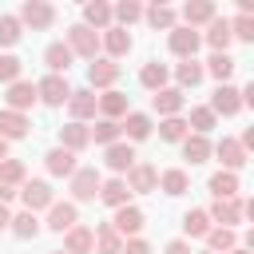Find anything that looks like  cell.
<instances>
[{"mask_svg":"<svg viewBox=\"0 0 254 254\" xmlns=\"http://www.w3.org/2000/svg\"><path fill=\"white\" fill-rule=\"evenodd\" d=\"M16 194L24 198V210H32V214H40V210H48V206L56 202V190H52L44 179H24V187H20Z\"/></svg>","mask_w":254,"mask_h":254,"instance_id":"obj_1","label":"cell"},{"mask_svg":"<svg viewBox=\"0 0 254 254\" xmlns=\"http://www.w3.org/2000/svg\"><path fill=\"white\" fill-rule=\"evenodd\" d=\"M64 44L71 48V56H83V60H95V56H99V32H91V28H83V24H71Z\"/></svg>","mask_w":254,"mask_h":254,"instance_id":"obj_2","label":"cell"},{"mask_svg":"<svg viewBox=\"0 0 254 254\" xmlns=\"http://www.w3.org/2000/svg\"><path fill=\"white\" fill-rule=\"evenodd\" d=\"M71 183V202H91L95 194H99V171L95 167H75V175L67 179Z\"/></svg>","mask_w":254,"mask_h":254,"instance_id":"obj_3","label":"cell"},{"mask_svg":"<svg viewBox=\"0 0 254 254\" xmlns=\"http://www.w3.org/2000/svg\"><path fill=\"white\" fill-rule=\"evenodd\" d=\"M20 28H32V32H40V28H52V20H56V8L52 4H44V0H28V4H20Z\"/></svg>","mask_w":254,"mask_h":254,"instance_id":"obj_4","label":"cell"},{"mask_svg":"<svg viewBox=\"0 0 254 254\" xmlns=\"http://www.w3.org/2000/svg\"><path fill=\"white\" fill-rule=\"evenodd\" d=\"M103 163H107V171H111L115 179H123V175L135 167V147H131L127 139H119V143L103 147Z\"/></svg>","mask_w":254,"mask_h":254,"instance_id":"obj_5","label":"cell"},{"mask_svg":"<svg viewBox=\"0 0 254 254\" xmlns=\"http://www.w3.org/2000/svg\"><path fill=\"white\" fill-rule=\"evenodd\" d=\"M198 44H202V36H198L194 28H183V24H175V28H171V36H167V48H171L179 60H194Z\"/></svg>","mask_w":254,"mask_h":254,"instance_id":"obj_6","label":"cell"},{"mask_svg":"<svg viewBox=\"0 0 254 254\" xmlns=\"http://www.w3.org/2000/svg\"><path fill=\"white\" fill-rule=\"evenodd\" d=\"M119 79V64L115 60H107V56H95L91 64H87V87L95 91V87H103V91H111V83Z\"/></svg>","mask_w":254,"mask_h":254,"instance_id":"obj_7","label":"cell"},{"mask_svg":"<svg viewBox=\"0 0 254 254\" xmlns=\"http://www.w3.org/2000/svg\"><path fill=\"white\" fill-rule=\"evenodd\" d=\"M67 95H71V87H67V79H64V75H44V79L36 83V99H40V103H48V107H64V103H67Z\"/></svg>","mask_w":254,"mask_h":254,"instance_id":"obj_8","label":"cell"},{"mask_svg":"<svg viewBox=\"0 0 254 254\" xmlns=\"http://www.w3.org/2000/svg\"><path fill=\"white\" fill-rule=\"evenodd\" d=\"M143 210L135 206V202H127V206H119L115 210V218H111V230L119 234V238H139V230H143Z\"/></svg>","mask_w":254,"mask_h":254,"instance_id":"obj_9","label":"cell"},{"mask_svg":"<svg viewBox=\"0 0 254 254\" xmlns=\"http://www.w3.org/2000/svg\"><path fill=\"white\" fill-rule=\"evenodd\" d=\"M206 107L214 111V119H218V115H226V119H230V115H238V111H242V95H238V87H230V83H218Z\"/></svg>","mask_w":254,"mask_h":254,"instance_id":"obj_10","label":"cell"},{"mask_svg":"<svg viewBox=\"0 0 254 254\" xmlns=\"http://www.w3.org/2000/svg\"><path fill=\"white\" fill-rule=\"evenodd\" d=\"M206 218H210L214 226L234 230V222H242V198H214L210 210H206Z\"/></svg>","mask_w":254,"mask_h":254,"instance_id":"obj_11","label":"cell"},{"mask_svg":"<svg viewBox=\"0 0 254 254\" xmlns=\"http://www.w3.org/2000/svg\"><path fill=\"white\" fill-rule=\"evenodd\" d=\"M67 111H71V123H87V119H95V91H91V87H71V95H67Z\"/></svg>","mask_w":254,"mask_h":254,"instance_id":"obj_12","label":"cell"},{"mask_svg":"<svg viewBox=\"0 0 254 254\" xmlns=\"http://www.w3.org/2000/svg\"><path fill=\"white\" fill-rule=\"evenodd\" d=\"M127 111H131V103H127V95H123V91H115V87H111V91L95 95V115H99V119H115V123H119Z\"/></svg>","mask_w":254,"mask_h":254,"instance_id":"obj_13","label":"cell"},{"mask_svg":"<svg viewBox=\"0 0 254 254\" xmlns=\"http://www.w3.org/2000/svg\"><path fill=\"white\" fill-rule=\"evenodd\" d=\"M79 222V210H75V202H52L48 206V230H56V234H67L71 226Z\"/></svg>","mask_w":254,"mask_h":254,"instance_id":"obj_14","label":"cell"},{"mask_svg":"<svg viewBox=\"0 0 254 254\" xmlns=\"http://www.w3.org/2000/svg\"><path fill=\"white\" fill-rule=\"evenodd\" d=\"M4 103H8V111H28V107H36V83H28V79H16V83H8V95H4Z\"/></svg>","mask_w":254,"mask_h":254,"instance_id":"obj_15","label":"cell"},{"mask_svg":"<svg viewBox=\"0 0 254 254\" xmlns=\"http://www.w3.org/2000/svg\"><path fill=\"white\" fill-rule=\"evenodd\" d=\"M210 151L222 159V171H230V175H238V171L246 167V151L238 147V139H218Z\"/></svg>","mask_w":254,"mask_h":254,"instance_id":"obj_16","label":"cell"},{"mask_svg":"<svg viewBox=\"0 0 254 254\" xmlns=\"http://www.w3.org/2000/svg\"><path fill=\"white\" fill-rule=\"evenodd\" d=\"M127 190H139V194H147V190H159V171L151 167V163H135L131 171H127Z\"/></svg>","mask_w":254,"mask_h":254,"instance_id":"obj_17","label":"cell"},{"mask_svg":"<svg viewBox=\"0 0 254 254\" xmlns=\"http://www.w3.org/2000/svg\"><path fill=\"white\" fill-rule=\"evenodd\" d=\"M71 48L64 44V40H56V44H48L44 48V64H48V75H67V67H71Z\"/></svg>","mask_w":254,"mask_h":254,"instance_id":"obj_18","label":"cell"},{"mask_svg":"<svg viewBox=\"0 0 254 254\" xmlns=\"http://www.w3.org/2000/svg\"><path fill=\"white\" fill-rule=\"evenodd\" d=\"M44 167H48V175H56V179H71L75 175V155L71 151H64V147H52L48 155H44Z\"/></svg>","mask_w":254,"mask_h":254,"instance_id":"obj_19","label":"cell"},{"mask_svg":"<svg viewBox=\"0 0 254 254\" xmlns=\"http://www.w3.org/2000/svg\"><path fill=\"white\" fill-rule=\"evenodd\" d=\"M91 250H95V234H91V226L75 222V226L64 234V254H91Z\"/></svg>","mask_w":254,"mask_h":254,"instance_id":"obj_20","label":"cell"},{"mask_svg":"<svg viewBox=\"0 0 254 254\" xmlns=\"http://www.w3.org/2000/svg\"><path fill=\"white\" fill-rule=\"evenodd\" d=\"M99 48L107 52V60H119V56H127L131 52V32H123V28H107L103 36H99Z\"/></svg>","mask_w":254,"mask_h":254,"instance_id":"obj_21","label":"cell"},{"mask_svg":"<svg viewBox=\"0 0 254 254\" xmlns=\"http://www.w3.org/2000/svg\"><path fill=\"white\" fill-rule=\"evenodd\" d=\"M123 135H127V143H143L151 131H155V123H151V115H143V111H127L123 115Z\"/></svg>","mask_w":254,"mask_h":254,"instance_id":"obj_22","label":"cell"},{"mask_svg":"<svg viewBox=\"0 0 254 254\" xmlns=\"http://www.w3.org/2000/svg\"><path fill=\"white\" fill-rule=\"evenodd\" d=\"M95 198H99V202H107L111 210H119V206H127V202H131V190H127V183H123V179H115V175H111L107 183H99V194H95Z\"/></svg>","mask_w":254,"mask_h":254,"instance_id":"obj_23","label":"cell"},{"mask_svg":"<svg viewBox=\"0 0 254 254\" xmlns=\"http://www.w3.org/2000/svg\"><path fill=\"white\" fill-rule=\"evenodd\" d=\"M183 103H187V99H183V91H179V87H163V91H155V95H151V107H155L163 119L179 115V111H183Z\"/></svg>","mask_w":254,"mask_h":254,"instance_id":"obj_24","label":"cell"},{"mask_svg":"<svg viewBox=\"0 0 254 254\" xmlns=\"http://www.w3.org/2000/svg\"><path fill=\"white\" fill-rule=\"evenodd\" d=\"M87 143H91L87 123H64V127H60V147H64V151H71V155H75V151H83Z\"/></svg>","mask_w":254,"mask_h":254,"instance_id":"obj_25","label":"cell"},{"mask_svg":"<svg viewBox=\"0 0 254 254\" xmlns=\"http://www.w3.org/2000/svg\"><path fill=\"white\" fill-rule=\"evenodd\" d=\"M28 127H32V123H28V115L8 111V107L0 111V139H8V143H12V139H24V135H28Z\"/></svg>","mask_w":254,"mask_h":254,"instance_id":"obj_26","label":"cell"},{"mask_svg":"<svg viewBox=\"0 0 254 254\" xmlns=\"http://www.w3.org/2000/svg\"><path fill=\"white\" fill-rule=\"evenodd\" d=\"M218 12H214V4L210 0H190V4H183V28H198V24H210Z\"/></svg>","mask_w":254,"mask_h":254,"instance_id":"obj_27","label":"cell"},{"mask_svg":"<svg viewBox=\"0 0 254 254\" xmlns=\"http://www.w3.org/2000/svg\"><path fill=\"white\" fill-rule=\"evenodd\" d=\"M83 28H111V4H103V0H91V4H83Z\"/></svg>","mask_w":254,"mask_h":254,"instance_id":"obj_28","label":"cell"},{"mask_svg":"<svg viewBox=\"0 0 254 254\" xmlns=\"http://www.w3.org/2000/svg\"><path fill=\"white\" fill-rule=\"evenodd\" d=\"M167 75H171V71H167V64H159V60H151V64L139 67V83H143L147 91H163V87H167Z\"/></svg>","mask_w":254,"mask_h":254,"instance_id":"obj_29","label":"cell"},{"mask_svg":"<svg viewBox=\"0 0 254 254\" xmlns=\"http://www.w3.org/2000/svg\"><path fill=\"white\" fill-rule=\"evenodd\" d=\"M187 187H190V179H187V171H183V167H171V171H163V175H159V190H163V194H171V198L187 194Z\"/></svg>","mask_w":254,"mask_h":254,"instance_id":"obj_30","label":"cell"},{"mask_svg":"<svg viewBox=\"0 0 254 254\" xmlns=\"http://www.w3.org/2000/svg\"><path fill=\"white\" fill-rule=\"evenodd\" d=\"M238 246V234L234 230H226V226H210L206 230V250L210 254H230Z\"/></svg>","mask_w":254,"mask_h":254,"instance_id":"obj_31","label":"cell"},{"mask_svg":"<svg viewBox=\"0 0 254 254\" xmlns=\"http://www.w3.org/2000/svg\"><path fill=\"white\" fill-rule=\"evenodd\" d=\"M91 234H95V254H123V238L111 230V222H99Z\"/></svg>","mask_w":254,"mask_h":254,"instance_id":"obj_32","label":"cell"},{"mask_svg":"<svg viewBox=\"0 0 254 254\" xmlns=\"http://www.w3.org/2000/svg\"><path fill=\"white\" fill-rule=\"evenodd\" d=\"M206 44H210L214 52H226V48H230V20H226V16H214V20L206 24Z\"/></svg>","mask_w":254,"mask_h":254,"instance_id":"obj_33","label":"cell"},{"mask_svg":"<svg viewBox=\"0 0 254 254\" xmlns=\"http://www.w3.org/2000/svg\"><path fill=\"white\" fill-rule=\"evenodd\" d=\"M87 135H91V143L111 147V143H119V139H123V127H119L115 119H99L95 127H87Z\"/></svg>","mask_w":254,"mask_h":254,"instance_id":"obj_34","label":"cell"},{"mask_svg":"<svg viewBox=\"0 0 254 254\" xmlns=\"http://www.w3.org/2000/svg\"><path fill=\"white\" fill-rule=\"evenodd\" d=\"M206 187L214 198H238V175H230V171H214Z\"/></svg>","mask_w":254,"mask_h":254,"instance_id":"obj_35","label":"cell"},{"mask_svg":"<svg viewBox=\"0 0 254 254\" xmlns=\"http://www.w3.org/2000/svg\"><path fill=\"white\" fill-rule=\"evenodd\" d=\"M8 230H12L20 242H28V238H36V234H40V218H36L32 210H20V214H12Z\"/></svg>","mask_w":254,"mask_h":254,"instance_id":"obj_36","label":"cell"},{"mask_svg":"<svg viewBox=\"0 0 254 254\" xmlns=\"http://www.w3.org/2000/svg\"><path fill=\"white\" fill-rule=\"evenodd\" d=\"M202 75H214L218 83H226V79L234 75V60H230V52H214V56L206 60V67H202Z\"/></svg>","mask_w":254,"mask_h":254,"instance_id":"obj_37","label":"cell"},{"mask_svg":"<svg viewBox=\"0 0 254 254\" xmlns=\"http://www.w3.org/2000/svg\"><path fill=\"white\" fill-rule=\"evenodd\" d=\"M183 159H190V167L194 163H206L210 159V139L206 135H187L183 139Z\"/></svg>","mask_w":254,"mask_h":254,"instance_id":"obj_38","label":"cell"},{"mask_svg":"<svg viewBox=\"0 0 254 254\" xmlns=\"http://www.w3.org/2000/svg\"><path fill=\"white\" fill-rule=\"evenodd\" d=\"M143 20H147L155 32H159V28L171 32V28H175V8H167V4H151V8H143Z\"/></svg>","mask_w":254,"mask_h":254,"instance_id":"obj_39","label":"cell"},{"mask_svg":"<svg viewBox=\"0 0 254 254\" xmlns=\"http://www.w3.org/2000/svg\"><path fill=\"white\" fill-rule=\"evenodd\" d=\"M210 226H214V222L206 218V210H187V214H183V234H187V238H206Z\"/></svg>","mask_w":254,"mask_h":254,"instance_id":"obj_40","label":"cell"},{"mask_svg":"<svg viewBox=\"0 0 254 254\" xmlns=\"http://www.w3.org/2000/svg\"><path fill=\"white\" fill-rule=\"evenodd\" d=\"M111 20H115V28H123V32H127L135 20H143V8H139L135 0H123V4H115V8H111Z\"/></svg>","mask_w":254,"mask_h":254,"instance_id":"obj_41","label":"cell"},{"mask_svg":"<svg viewBox=\"0 0 254 254\" xmlns=\"http://www.w3.org/2000/svg\"><path fill=\"white\" fill-rule=\"evenodd\" d=\"M175 79H179V91H183V87H198V83H202V64H198V60H183V64L175 67Z\"/></svg>","mask_w":254,"mask_h":254,"instance_id":"obj_42","label":"cell"},{"mask_svg":"<svg viewBox=\"0 0 254 254\" xmlns=\"http://www.w3.org/2000/svg\"><path fill=\"white\" fill-rule=\"evenodd\" d=\"M214 123H218V119H214V111H210V107H190L187 131H190V135H206V131H210Z\"/></svg>","mask_w":254,"mask_h":254,"instance_id":"obj_43","label":"cell"},{"mask_svg":"<svg viewBox=\"0 0 254 254\" xmlns=\"http://www.w3.org/2000/svg\"><path fill=\"white\" fill-rule=\"evenodd\" d=\"M190 131H187V119L183 115H171V119H163L159 123V139H167V143H183Z\"/></svg>","mask_w":254,"mask_h":254,"instance_id":"obj_44","label":"cell"},{"mask_svg":"<svg viewBox=\"0 0 254 254\" xmlns=\"http://www.w3.org/2000/svg\"><path fill=\"white\" fill-rule=\"evenodd\" d=\"M24 179H28V167L20 159H4L0 163V183L4 187H24Z\"/></svg>","mask_w":254,"mask_h":254,"instance_id":"obj_45","label":"cell"},{"mask_svg":"<svg viewBox=\"0 0 254 254\" xmlns=\"http://www.w3.org/2000/svg\"><path fill=\"white\" fill-rule=\"evenodd\" d=\"M230 40H242V44H254V16H234L230 20Z\"/></svg>","mask_w":254,"mask_h":254,"instance_id":"obj_46","label":"cell"},{"mask_svg":"<svg viewBox=\"0 0 254 254\" xmlns=\"http://www.w3.org/2000/svg\"><path fill=\"white\" fill-rule=\"evenodd\" d=\"M20 32H24V28H20L16 16H0V48H12V44L20 40Z\"/></svg>","mask_w":254,"mask_h":254,"instance_id":"obj_47","label":"cell"},{"mask_svg":"<svg viewBox=\"0 0 254 254\" xmlns=\"http://www.w3.org/2000/svg\"><path fill=\"white\" fill-rule=\"evenodd\" d=\"M20 71H24V64L16 56H0V83H16Z\"/></svg>","mask_w":254,"mask_h":254,"instance_id":"obj_48","label":"cell"},{"mask_svg":"<svg viewBox=\"0 0 254 254\" xmlns=\"http://www.w3.org/2000/svg\"><path fill=\"white\" fill-rule=\"evenodd\" d=\"M123 254H151L147 238H123Z\"/></svg>","mask_w":254,"mask_h":254,"instance_id":"obj_49","label":"cell"},{"mask_svg":"<svg viewBox=\"0 0 254 254\" xmlns=\"http://www.w3.org/2000/svg\"><path fill=\"white\" fill-rule=\"evenodd\" d=\"M163 254H194V250H190V242H187V238H175V242H167V246H163Z\"/></svg>","mask_w":254,"mask_h":254,"instance_id":"obj_50","label":"cell"},{"mask_svg":"<svg viewBox=\"0 0 254 254\" xmlns=\"http://www.w3.org/2000/svg\"><path fill=\"white\" fill-rule=\"evenodd\" d=\"M8 222H12V210L0 202V230H8Z\"/></svg>","mask_w":254,"mask_h":254,"instance_id":"obj_51","label":"cell"},{"mask_svg":"<svg viewBox=\"0 0 254 254\" xmlns=\"http://www.w3.org/2000/svg\"><path fill=\"white\" fill-rule=\"evenodd\" d=\"M8 159V139H0V163Z\"/></svg>","mask_w":254,"mask_h":254,"instance_id":"obj_52","label":"cell"},{"mask_svg":"<svg viewBox=\"0 0 254 254\" xmlns=\"http://www.w3.org/2000/svg\"><path fill=\"white\" fill-rule=\"evenodd\" d=\"M230 254H250V250H246V246H234V250H230Z\"/></svg>","mask_w":254,"mask_h":254,"instance_id":"obj_53","label":"cell"},{"mask_svg":"<svg viewBox=\"0 0 254 254\" xmlns=\"http://www.w3.org/2000/svg\"><path fill=\"white\" fill-rule=\"evenodd\" d=\"M198 254H210V250H198Z\"/></svg>","mask_w":254,"mask_h":254,"instance_id":"obj_54","label":"cell"},{"mask_svg":"<svg viewBox=\"0 0 254 254\" xmlns=\"http://www.w3.org/2000/svg\"><path fill=\"white\" fill-rule=\"evenodd\" d=\"M52 254H64V250H52Z\"/></svg>","mask_w":254,"mask_h":254,"instance_id":"obj_55","label":"cell"}]
</instances>
